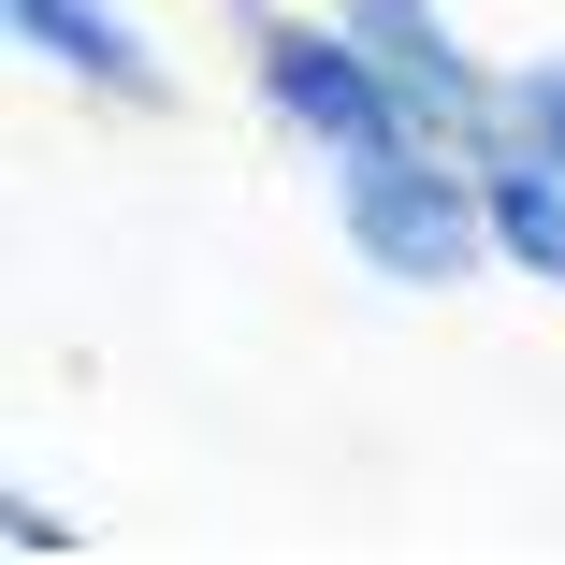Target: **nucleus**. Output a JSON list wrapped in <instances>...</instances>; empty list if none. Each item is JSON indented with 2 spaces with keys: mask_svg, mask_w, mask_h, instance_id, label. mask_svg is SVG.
Segmentation results:
<instances>
[{
  "mask_svg": "<svg viewBox=\"0 0 565 565\" xmlns=\"http://www.w3.org/2000/svg\"><path fill=\"white\" fill-rule=\"evenodd\" d=\"M479 203H493V276L565 290V160H536V146H493V131H479Z\"/></svg>",
  "mask_w": 565,
  "mask_h": 565,
  "instance_id": "5",
  "label": "nucleus"
},
{
  "mask_svg": "<svg viewBox=\"0 0 565 565\" xmlns=\"http://www.w3.org/2000/svg\"><path fill=\"white\" fill-rule=\"evenodd\" d=\"M333 247H349L377 290H465V276H493L479 146H449V131H392L377 160H333Z\"/></svg>",
  "mask_w": 565,
  "mask_h": 565,
  "instance_id": "1",
  "label": "nucleus"
},
{
  "mask_svg": "<svg viewBox=\"0 0 565 565\" xmlns=\"http://www.w3.org/2000/svg\"><path fill=\"white\" fill-rule=\"evenodd\" d=\"M233 15V58H247V102L333 174V160H377L392 131H420L406 117V87L363 58V30L349 15H290V0H217Z\"/></svg>",
  "mask_w": 565,
  "mask_h": 565,
  "instance_id": "2",
  "label": "nucleus"
},
{
  "mask_svg": "<svg viewBox=\"0 0 565 565\" xmlns=\"http://www.w3.org/2000/svg\"><path fill=\"white\" fill-rule=\"evenodd\" d=\"M493 146L565 160V44H536V58H508V73H493Z\"/></svg>",
  "mask_w": 565,
  "mask_h": 565,
  "instance_id": "6",
  "label": "nucleus"
},
{
  "mask_svg": "<svg viewBox=\"0 0 565 565\" xmlns=\"http://www.w3.org/2000/svg\"><path fill=\"white\" fill-rule=\"evenodd\" d=\"M0 536H15V551H73L87 522H73V508H58L44 479H15V493H0Z\"/></svg>",
  "mask_w": 565,
  "mask_h": 565,
  "instance_id": "7",
  "label": "nucleus"
},
{
  "mask_svg": "<svg viewBox=\"0 0 565 565\" xmlns=\"http://www.w3.org/2000/svg\"><path fill=\"white\" fill-rule=\"evenodd\" d=\"M333 15L363 30V58L406 87V117H420V131H449V146H479V131H493V58L465 44V15H449V0H333Z\"/></svg>",
  "mask_w": 565,
  "mask_h": 565,
  "instance_id": "4",
  "label": "nucleus"
},
{
  "mask_svg": "<svg viewBox=\"0 0 565 565\" xmlns=\"http://www.w3.org/2000/svg\"><path fill=\"white\" fill-rule=\"evenodd\" d=\"M0 30H15L58 87H87L102 102V117H174V58L146 44V15H131V0H0Z\"/></svg>",
  "mask_w": 565,
  "mask_h": 565,
  "instance_id": "3",
  "label": "nucleus"
}]
</instances>
